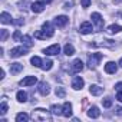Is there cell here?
Instances as JSON below:
<instances>
[{
	"instance_id": "22",
	"label": "cell",
	"mask_w": 122,
	"mask_h": 122,
	"mask_svg": "<svg viewBox=\"0 0 122 122\" xmlns=\"http://www.w3.org/2000/svg\"><path fill=\"white\" fill-rule=\"evenodd\" d=\"M50 112L53 113V115H62V106H59V105H52L50 106Z\"/></svg>"
},
{
	"instance_id": "37",
	"label": "cell",
	"mask_w": 122,
	"mask_h": 122,
	"mask_svg": "<svg viewBox=\"0 0 122 122\" xmlns=\"http://www.w3.org/2000/svg\"><path fill=\"white\" fill-rule=\"evenodd\" d=\"M15 23H16V25H22V23H23V20H16Z\"/></svg>"
},
{
	"instance_id": "6",
	"label": "cell",
	"mask_w": 122,
	"mask_h": 122,
	"mask_svg": "<svg viewBox=\"0 0 122 122\" xmlns=\"http://www.w3.org/2000/svg\"><path fill=\"white\" fill-rule=\"evenodd\" d=\"M43 52H45L47 56H55V55H57V53L60 52V46H59V45H52V46L46 47Z\"/></svg>"
},
{
	"instance_id": "15",
	"label": "cell",
	"mask_w": 122,
	"mask_h": 122,
	"mask_svg": "<svg viewBox=\"0 0 122 122\" xmlns=\"http://www.w3.org/2000/svg\"><path fill=\"white\" fill-rule=\"evenodd\" d=\"M99 115H101V111H99L98 106H91L89 108V111H88V116L89 118L96 119V118H99Z\"/></svg>"
},
{
	"instance_id": "27",
	"label": "cell",
	"mask_w": 122,
	"mask_h": 122,
	"mask_svg": "<svg viewBox=\"0 0 122 122\" xmlns=\"http://www.w3.org/2000/svg\"><path fill=\"white\" fill-rule=\"evenodd\" d=\"M55 93H56L57 98H65V96H66V91H65L63 88H60V86L55 89Z\"/></svg>"
},
{
	"instance_id": "19",
	"label": "cell",
	"mask_w": 122,
	"mask_h": 122,
	"mask_svg": "<svg viewBox=\"0 0 122 122\" xmlns=\"http://www.w3.org/2000/svg\"><path fill=\"white\" fill-rule=\"evenodd\" d=\"M0 20H2V23H5V25H9V23L13 22V20H12V16H10L7 12H3L2 15H0Z\"/></svg>"
},
{
	"instance_id": "33",
	"label": "cell",
	"mask_w": 122,
	"mask_h": 122,
	"mask_svg": "<svg viewBox=\"0 0 122 122\" xmlns=\"http://www.w3.org/2000/svg\"><path fill=\"white\" fill-rule=\"evenodd\" d=\"M81 5H82L83 9H88L91 6V0H81Z\"/></svg>"
},
{
	"instance_id": "20",
	"label": "cell",
	"mask_w": 122,
	"mask_h": 122,
	"mask_svg": "<svg viewBox=\"0 0 122 122\" xmlns=\"http://www.w3.org/2000/svg\"><path fill=\"white\" fill-rule=\"evenodd\" d=\"M63 53H65L66 56H72V55L75 53V47H73V45L66 43V45H65V47H63Z\"/></svg>"
},
{
	"instance_id": "14",
	"label": "cell",
	"mask_w": 122,
	"mask_h": 122,
	"mask_svg": "<svg viewBox=\"0 0 122 122\" xmlns=\"http://www.w3.org/2000/svg\"><path fill=\"white\" fill-rule=\"evenodd\" d=\"M45 10V3L43 2H35L32 3V12L33 13H40Z\"/></svg>"
},
{
	"instance_id": "34",
	"label": "cell",
	"mask_w": 122,
	"mask_h": 122,
	"mask_svg": "<svg viewBox=\"0 0 122 122\" xmlns=\"http://www.w3.org/2000/svg\"><path fill=\"white\" fill-rule=\"evenodd\" d=\"M115 113H116V115H122V106H118V108L115 109Z\"/></svg>"
},
{
	"instance_id": "13",
	"label": "cell",
	"mask_w": 122,
	"mask_h": 122,
	"mask_svg": "<svg viewBox=\"0 0 122 122\" xmlns=\"http://www.w3.org/2000/svg\"><path fill=\"white\" fill-rule=\"evenodd\" d=\"M72 71L73 72H82L83 71V62L81 59H75L72 63Z\"/></svg>"
},
{
	"instance_id": "18",
	"label": "cell",
	"mask_w": 122,
	"mask_h": 122,
	"mask_svg": "<svg viewBox=\"0 0 122 122\" xmlns=\"http://www.w3.org/2000/svg\"><path fill=\"white\" fill-rule=\"evenodd\" d=\"M89 92H91L92 95L98 96V95H102V92H103V88H101V86H98V85H91V88H89Z\"/></svg>"
},
{
	"instance_id": "1",
	"label": "cell",
	"mask_w": 122,
	"mask_h": 122,
	"mask_svg": "<svg viewBox=\"0 0 122 122\" xmlns=\"http://www.w3.org/2000/svg\"><path fill=\"white\" fill-rule=\"evenodd\" d=\"M55 35V30H53V27H52V25H50V22H45L43 23V26H42V30H37V32H35V37H37V39H49V37H52Z\"/></svg>"
},
{
	"instance_id": "7",
	"label": "cell",
	"mask_w": 122,
	"mask_h": 122,
	"mask_svg": "<svg viewBox=\"0 0 122 122\" xmlns=\"http://www.w3.org/2000/svg\"><path fill=\"white\" fill-rule=\"evenodd\" d=\"M68 22H69V17H68V16H65V15L57 16V17L55 19V25H56L57 27H63V26H66V25H68Z\"/></svg>"
},
{
	"instance_id": "26",
	"label": "cell",
	"mask_w": 122,
	"mask_h": 122,
	"mask_svg": "<svg viewBox=\"0 0 122 122\" xmlns=\"http://www.w3.org/2000/svg\"><path fill=\"white\" fill-rule=\"evenodd\" d=\"M22 42H23V45L26 46V47H32L33 46V42H32V37L30 36H23V39H22Z\"/></svg>"
},
{
	"instance_id": "23",
	"label": "cell",
	"mask_w": 122,
	"mask_h": 122,
	"mask_svg": "<svg viewBox=\"0 0 122 122\" xmlns=\"http://www.w3.org/2000/svg\"><path fill=\"white\" fill-rule=\"evenodd\" d=\"M16 121H17V122H27V121H29V115L25 113V112H20V113H17Z\"/></svg>"
},
{
	"instance_id": "9",
	"label": "cell",
	"mask_w": 122,
	"mask_h": 122,
	"mask_svg": "<svg viewBox=\"0 0 122 122\" xmlns=\"http://www.w3.org/2000/svg\"><path fill=\"white\" fill-rule=\"evenodd\" d=\"M62 115L65 118H71L72 116V103L71 102H65L62 106Z\"/></svg>"
},
{
	"instance_id": "38",
	"label": "cell",
	"mask_w": 122,
	"mask_h": 122,
	"mask_svg": "<svg viewBox=\"0 0 122 122\" xmlns=\"http://www.w3.org/2000/svg\"><path fill=\"white\" fill-rule=\"evenodd\" d=\"M119 66L122 68V57H121V60H119Z\"/></svg>"
},
{
	"instance_id": "16",
	"label": "cell",
	"mask_w": 122,
	"mask_h": 122,
	"mask_svg": "<svg viewBox=\"0 0 122 122\" xmlns=\"http://www.w3.org/2000/svg\"><path fill=\"white\" fill-rule=\"evenodd\" d=\"M37 91H39V93L40 95H43V96H46V95H49V85L46 83V82H40L39 83V88H37Z\"/></svg>"
},
{
	"instance_id": "12",
	"label": "cell",
	"mask_w": 122,
	"mask_h": 122,
	"mask_svg": "<svg viewBox=\"0 0 122 122\" xmlns=\"http://www.w3.org/2000/svg\"><path fill=\"white\" fill-rule=\"evenodd\" d=\"M116 71H118V66H116L115 62H108V63L105 65V72H106V73L113 75V73H116Z\"/></svg>"
},
{
	"instance_id": "28",
	"label": "cell",
	"mask_w": 122,
	"mask_h": 122,
	"mask_svg": "<svg viewBox=\"0 0 122 122\" xmlns=\"http://www.w3.org/2000/svg\"><path fill=\"white\" fill-rule=\"evenodd\" d=\"M52 66H53V62L47 59V60H45V62H43L42 69H43V71H50V69H52Z\"/></svg>"
},
{
	"instance_id": "24",
	"label": "cell",
	"mask_w": 122,
	"mask_h": 122,
	"mask_svg": "<svg viewBox=\"0 0 122 122\" xmlns=\"http://www.w3.org/2000/svg\"><path fill=\"white\" fill-rule=\"evenodd\" d=\"M16 98H17L19 102H26V101H27V93L23 92V91H19L17 95H16Z\"/></svg>"
},
{
	"instance_id": "32",
	"label": "cell",
	"mask_w": 122,
	"mask_h": 122,
	"mask_svg": "<svg viewBox=\"0 0 122 122\" xmlns=\"http://www.w3.org/2000/svg\"><path fill=\"white\" fill-rule=\"evenodd\" d=\"M7 36H9V33H7V30H6V29H2V37H0V40H2V42H6V39H7Z\"/></svg>"
},
{
	"instance_id": "17",
	"label": "cell",
	"mask_w": 122,
	"mask_h": 122,
	"mask_svg": "<svg viewBox=\"0 0 122 122\" xmlns=\"http://www.w3.org/2000/svg\"><path fill=\"white\" fill-rule=\"evenodd\" d=\"M23 71V65L22 63H12L10 65V72L13 73V75H17L19 72H22Z\"/></svg>"
},
{
	"instance_id": "5",
	"label": "cell",
	"mask_w": 122,
	"mask_h": 122,
	"mask_svg": "<svg viewBox=\"0 0 122 122\" xmlns=\"http://www.w3.org/2000/svg\"><path fill=\"white\" fill-rule=\"evenodd\" d=\"M92 30H93V26H92V23H91V22H82V23H81V26H79V32H81V33H83V35L92 33Z\"/></svg>"
},
{
	"instance_id": "21",
	"label": "cell",
	"mask_w": 122,
	"mask_h": 122,
	"mask_svg": "<svg viewBox=\"0 0 122 122\" xmlns=\"http://www.w3.org/2000/svg\"><path fill=\"white\" fill-rule=\"evenodd\" d=\"M30 62H32V65L36 66V68H42V65H43V60H42L39 56H33V57L30 59Z\"/></svg>"
},
{
	"instance_id": "10",
	"label": "cell",
	"mask_w": 122,
	"mask_h": 122,
	"mask_svg": "<svg viewBox=\"0 0 122 122\" xmlns=\"http://www.w3.org/2000/svg\"><path fill=\"white\" fill-rule=\"evenodd\" d=\"M92 22L96 25V27L98 29H102V26H103V19H102V16L99 15V13H92Z\"/></svg>"
},
{
	"instance_id": "11",
	"label": "cell",
	"mask_w": 122,
	"mask_h": 122,
	"mask_svg": "<svg viewBox=\"0 0 122 122\" xmlns=\"http://www.w3.org/2000/svg\"><path fill=\"white\" fill-rule=\"evenodd\" d=\"M83 85H85V82H83V79H82L81 76H75V78H73L72 88H73L75 91H79V89H82V88H83Z\"/></svg>"
},
{
	"instance_id": "36",
	"label": "cell",
	"mask_w": 122,
	"mask_h": 122,
	"mask_svg": "<svg viewBox=\"0 0 122 122\" xmlns=\"http://www.w3.org/2000/svg\"><path fill=\"white\" fill-rule=\"evenodd\" d=\"M116 99H118L119 102H122V91H119V92L116 93Z\"/></svg>"
},
{
	"instance_id": "35",
	"label": "cell",
	"mask_w": 122,
	"mask_h": 122,
	"mask_svg": "<svg viewBox=\"0 0 122 122\" xmlns=\"http://www.w3.org/2000/svg\"><path fill=\"white\" fill-rule=\"evenodd\" d=\"M115 89H116L118 92H119V91H122V82H119V83H116V85H115Z\"/></svg>"
},
{
	"instance_id": "25",
	"label": "cell",
	"mask_w": 122,
	"mask_h": 122,
	"mask_svg": "<svg viewBox=\"0 0 122 122\" xmlns=\"http://www.w3.org/2000/svg\"><path fill=\"white\" fill-rule=\"evenodd\" d=\"M121 30H122V26H119V25H111L108 27V32L109 33H119Z\"/></svg>"
},
{
	"instance_id": "30",
	"label": "cell",
	"mask_w": 122,
	"mask_h": 122,
	"mask_svg": "<svg viewBox=\"0 0 122 122\" xmlns=\"http://www.w3.org/2000/svg\"><path fill=\"white\" fill-rule=\"evenodd\" d=\"M102 105H103V108H111V106H112V99H111V98L103 99V101H102Z\"/></svg>"
},
{
	"instance_id": "8",
	"label": "cell",
	"mask_w": 122,
	"mask_h": 122,
	"mask_svg": "<svg viewBox=\"0 0 122 122\" xmlns=\"http://www.w3.org/2000/svg\"><path fill=\"white\" fill-rule=\"evenodd\" d=\"M37 82V78L36 76H26L25 79L20 81V86H32Z\"/></svg>"
},
{
	"instance_id": "2",
	"label": "cell",
	"mask_w": 122,
	"mask_h": 122,
	"mask_svg": "<svg viewBox=\"0 0 122 122\" xmlns=\"http://www.w3.org/2000/svg\"><path fill=\"white\" fill-rule=\"evenodd\" d=\"M32 118H33L35 121H43V122L52 119L49 111H46V109H43V108H37V109H35V111L32 112Z\"/></svg>"
},
{
	"instance_id": "39",
	"label": "cell",
	"mask_w": 122,
	"mask_h": 122,
	"mask_svg": "<svg viewBox=\"0 0 122 122\" xmlns=\"http://www.w3.org/2000/svg\"><path fill=\"white\" fill-rule=\"evenodd\" d=\"M43 2H46V3H50V2H52V0H43Z\"/></svg>"
},
{
	"instance_id": "3",
	"label": "cell",
	"mask_w": 122,
	"mask_h": 122,
	"mask_svg": "<svg viewBox=\"0 0 122 122\" xmlns=\"http://www.w3.org/2000/svg\"><path fill=\"white\" fill-rule=\"evenodd\" d=\"M102 57H103V55L102 53H92L91 56H89V60H88V66L92 69V68H96L98 65H99V62L102 60Z\"/></svg>"
},
{
	"instance_id": "4",
	"label": "cell",
	"mask_w": 122,
	"mask_h": 122,
	"mask_svg": "<svg viewBox=\"0 0 122 122\" xmlns=\"http://www.w3.org/2000/svg\"><path fill=\"white\" fill-rule=\"evenodd\" d=\"M26 53H27V47H23V46L10 49V56H12V57H20V56H23V55H26Z\"/></svg>"
},
{
	"instance_id": "29",
	"label": "cell",
	"mask_w": 122,
	"mask_h": 122,
	"mask_svg": "<svg viewBox=\"0 0 122 122\" xmlns=\"http://www.w3.org/2000/svg\"><path fill=\"white\" fill-rule=\"evenodd\" d=\"M13 39H15L16 42H22V39H23V36H22V33H20V30H16V32H15V35H13Z\"/></svg>"
},
{
	"instance_id": "31",
	"label": "cell",
	"mask_w": 122,
	"mask_h": 122,
	"mask_svg": "<svg viewBox=\"0 0 122 122\" xmlns=\"http://www.w3.org/2000/svg\"><path fill=\"white\" fill-rule=\"evenodd\" d=\"M7 112V103H6V98H3V102H2V115H5Z\"/></svg>"
}]
</instances>
